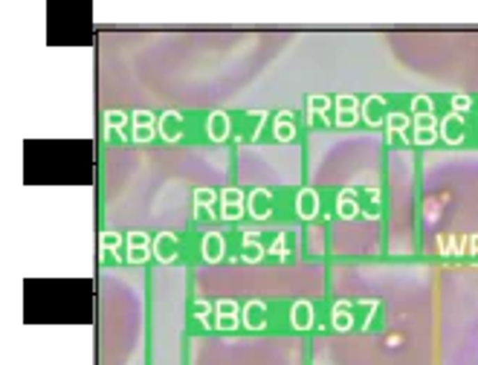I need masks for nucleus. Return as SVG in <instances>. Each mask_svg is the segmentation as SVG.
Returning a JSON list of instances; mask_svg holds the SVG:
<instances>
[{
	"label": "nucleus",
	"mask_w": 478,
	"mask_h": 365,
	"mask_svg": "<svg viewBox=\"0 0 478 365\" xmlns=\"http://www.w3.org/2000/svg\"><path fill=\"white\" fill-rule=\"evenodd\" d=\"M273 133H276V139H281V143H287V139H293L296 128L290 125V113H287V111H281V113L276 116V125H273Z\"/></svg>",
	"instance_id": "obj_20"
},
{
	"label": "nucleus",
	"mask_w": 478,
	"mask_h": 365,
	"mask_svg": "<svg viewBox=\"0 0 478 365\" xmlns=\"http://www.w3.org/2000/svg\"><path fill=\"white\" fill-rule=\"evenodd\" d=\"M154 252V241L145 232H131L128 235V261L131 264H143Z\"/></svg>",
	"instance_id": "obj_6"
},
{
	"label": "nucleus",
	"mask_w": 478,
	"mask_h": 365,
	"mask_svg": "<svg viewBox=\"0 0 478 365\" xmlns=\"http://www.w3.org/2000/svg\"><path fill=\"white\" fill-rule=\"evenodd\" d=\"M470 104H472L470 96H455V99H452V111H455V113H464Z\"/></svg>",
	"instance_id": "obj_26"
},
{
	"label": "nucleus",
	"mask_w": 478,
	"mask_h": 365,
	"mask_svg": "<svg viewBox=\"0 0 478 365\" xmlns=\"http://www.w3.org/2000/svg\"><path fill=\"white\" fill-rule=\"evenodd\" d=\"M246 195L241 188H223V195H221V203H223V220H238L244 218L246 212Z\"/></svg>",
	"instance_id": "obj_8"
},
{
	"label": "nucleus",
	"mask_w": 478,
	"mask_h": 365,
	"mask_svg": "<svg viewBox=\"0 0 478 365\" xmlns=\"http://www.w3.org/2000/svg\"><path fill=\"white\" fill-rule=\"evenodd\" d=\"M308 104H310V111L325 113V111L330 108V99H328V96H310V99H308Z\"/></svg>",
	"instance_id": "obj_25"
},
{
	"label": "nucleus",
	"mask_w": 478,
	"mask_h": 365,
	"mask_svg": "<svg viewBox=\"0 0 478 365\" xmlns=\"http://www.w3.org/2000/svg\"><path fill=\"white\" fill-rule=\"evenodd\" d=\"M154 258L159 264H171L177 261V235L174 232H159L154 238Z\"/></svg>",
	"instance_id": "obj_11"
},
{
	"label": "nucleus",
	"mask_w": 478,
	"mask_h": 365,
	"mask_svg": "<svg viewBox=\"0 0 478 365\" xmlns=\"http://www.w3.org/2000/svg\"><path fill=\"white\" fill-rule=\"evenodd\" d=\"M351 302H336L333 305V327H340V330H348L353 325V316H351Z\"/></svg>",
	"instance_id": "obj_21"
},
{
	"label": "nucleus",
	"mask_w": 478,
	"mask_h": 365,
	"mask_svg": "<svg viewBox=\"0 0 478 365\" xmlns=\"http://www.w3.org/2000/svg\"><path fill=\"white\" fill-rule=\"evenodd\" d=\"M93 165V148L87 143H29L26 174L29 180H87Z\"/></svg>",
	"instance_id": "obj_2"
},
{
	"label": "nucleus",
	"mask_w": 478,
	"mask_h": 365,
	"mask_svg": "<svg viewBox=\"0 0 478 365\" xmlns=\"http://www.w3.org/2000/svg\"><path fill=\"white\" fill-rule=\"evenodd\" d=\"M157 131V122H154V113L151 111H134L131 113V136L134 143H148V139H154Z\"/></svg>",
	"instance_id": "obj_4"
},
{
	"label": "nucleus",
	"mask_w": 478,
	"mask_h": 365,
	"mask_svg": "<svg viewBox=\"0 0 478 365\" xmlns=\"http://www.w3.org/2000/svg\"><path fill=\"white\" fill-rule=\"evenodd\" d=\"M438 136V119L435 113H415V143L429 145Z\"/></svg>",
	"instance_id": "obj_9"
},
{
	"label": "nucleus",
	"mask_w": 478,
	"mask_h": 365,
	"mask_svg": "<svg viewBox=\"0 0 478 365\" xmlns=\"http://www.w3.org/2000/svg\"><path fill=\"white\" fill-rule=\"evenodd\" d=\"M296 212H298V218H305V220L316 218V212H319V195H316V188H302V191H298Z\"/></svg>",
	"instance_id": "obj_15"
},
{
	"label": "nucleus",
	"mask_w": 478,
	"mask_h": 365,
	"mask_svg": "<svg viewBox=\"0 0 478 365\" xmlns=\"http://www.w3.org/2000/svg\"><path fill=\"white\" fill-rule=\"evenodd\" d=\"M267 255V250L261 247V241H258V232L250 229V232H244V258L250 261V264H258V261Z\"/></svg>",
	"instance_id": "obj_18"
},
{
	"label": "nucleus",
	"mask_w": 478,
	"mask_h": 365,
	"mask_svg": "<svg viewBox=\"0 0 478 365\" xmlns=\"http://www.w3.org/2000/svg\"><path fill=\"white\" fill-rule=\"evenodd\" d=\"M241 325H246L250 330H261L267 325V305L264 302H246V307L241 310Z\"/></svg>",
	"instance_id": "obj_12"
},
{
	"label": "nucleus",
	"mask_w": 478,
	"mask_h": 365,
	"mask_svg": "<svg viewBox=\"0 0 478 365\" xmlns=\"http://www.w3.org/2000/svg\"><path fill=\"white\" fill-rule=\"evenodd\" d=\"M218 195L212 188H194V206H198V212L200 209H206V212H212V206H215Z\"/></svg>",
	"instance_id": "obj_22"
},
{
	"label": "nucleus",
	"mask_w": 478,
	"mask_h": 365,
	"mask_svg": "<svg viewBox=\"0 0 478 365\" xmlns=\"http://www.w3.org/2000/svg\"><path fill=\"white\" fill-rule=\"evenodd\" d=\"M290 322L298 330H308L313 325V305L310 302H293V307H290Z\"/></svg>",
	"instance_id": "obj_17"
},
{
	"label": "nucleus",
	"mask_w": 478,
	"mask_h": 365,
	"mask_svg": "<svg viewBox=\"0 0 478 365\" xmlns=\"http://www.w3.org/2000/svg\"><path fill=\"white\" fill-rule=\"evenodd\" d=\"M241 325V307H238V302H232V299H221L218 305H215V327H226V330H235Z\"/></svg>",
	"instance_id": "obj_5"
},
{
	"label": "nucleus",
	"mask_w": 478,
	"mask_h": 365,
	"mask_svg": "<svg viewBox=\"0 0 478 365\" xmlns=\"http://www.w3.org/2000/svg\"><path fill=\"white\" fill-rule=\"evenodd\" d=\"M93 310L90 282H29L26 319L47 322H87Z\"/></svg>",
	"instance_id": "obj_1"
},
{
	"label": "nucleus",
	"mask_w": 478,
	"mask_h": 365,
	"mask_svg": "<svg viewBox=\"0 0 478 365\" xmlns=\"http://www.w3.org/2000/svg\"><path fill=\"white\" fill-rule=\"evenodd\" d=\"M206 131H209V139L223 143V139L229 136V116L223 111H212L209 119H206Z\"/></svg>",
	"instance_id": "obj_16"
},
{
	"label": "nucleus",
	"mask_w": 478,
	"mask_h": 365,
	"mask_svg": "<svg viewBox=\"0 0 478 365\" xmlns=\"http://www.w3.org/2000/svg\"><path fill=\"white\" fill-rule=\"evenodd\" d=\"M125 122H128V116L122 111H108V113H104V128H111V131L125 128Z\"/></svg>",
	"instance_id": "obj_23"
},
{
	"label": "nucleus",
	"mask_w": 478,
	"mask_h": 365,
	"mask_svg": "<svg viewBox=\"0 0 478 365\" xmlns=\"http://www.w3.org/2000/svg\"><path fill=\"white\" fill-rule=\"evenodd\" d=\"M246 212L255 220H264L270 215V191L267 188H255L250 197H246Z\"/></svg>",
	"instance_id": "obj_14"
},
{
	"label": "nucleus",
	"mask_w": 478,
	"mask_h": 365,
	"mask_svg": "<svg viewBox=\"0 0 478 365\" xmlns=\"http://www.w3.org/2000/svg\"><path fill=\"white\" fill-rule=\"evenodd\" d=\"M200 255L206 264H218L226 255V238L221 232H206L203 241H200Z\"/></svg>",
	"instance_id": "obj_7"
},
{
	"label": "nucleus",
	"mask_w": 478,
	"mask_h": 365,
	"mask_svg": "<svg viewBox=\"0 0 478 365\" xmlns=\"http://www.w3.org/2000/svg\"><path fill=\"white\" fill-rule=\"evenodd\" d=\"M336 212H340L342 218H353L360 212V206H357V191L353 188H342L340 191V197H336Z\"/></svg>",
	"instance_id": "obj_19"
},
{
	"label": "nucleus",
	"mask_w": 478,
	"mask_h": 365,
	"mask_svg": "<svg viewBox=\"0 0 478 365\" xmlns=\"http://www.w3.org/2000/svg\"><path fill=\"white\" fill-rule=\"evenodd\" d=\"M99 241H102V250H111V252H116L122 238H119L116 232H102V238H99Z\"/></svg>",
	"instance_id": "obj_24"
},
{
	"label": "nucleus",
	"mask_w": 478,
	"mask_h": 365,
	"mask_svg": "<svg viewBox=\"0 0 478 365\" xmlns=\"http://www.w3.org/2000/svg\"><path fill=\"white\" fill-rule=\"evenodd\" d=\"M360 116V102L353 96H340L336 99V125H353Z\"/></svg>",
	"instance_id": "obj_13"
},
{
	"label": "nucleus",
	"mask_w": 478,
	"mask_h": 365,
	"mask_svg": "<svg viewBox=\"0 0 478 365\" xmlns=\"http://www.w3.org/2000/svg\"><path fill=\"white\" fill-rule=\"evenodd\" d=\"M180 125H183V116L177 111H166L163 116L157 119V131H159V136H163L166 143H177V139L183 136Z\"/></svg>",
	"instance_id": "obj_10"
},
{
	"label": "nucleus",
	"mask_w": 478,
	"mask_h": 365,
	"mask_svg": "<svg viewBox=\"0 0 478 365\" xmlns=\"http://www.w3.org/2000/svg\"><path fill=\"white\" fill-rule=\"evenodd\" d=\"M209 310H212V307H209V302H198V305H194V316H198V319L203 322V319L209 316Z\"/></svg>",
	"instance_id": "obj_27"
},
{
	"label": "nucleus",
	"mask_w": 478,
	"mask_h": 365,
	"mask_svg": "<svg viewBox=\"0 0 478 365\" xmlns=\"http://www.w3.org/2000/svg\"><path fill=\"white\" fill-rule=\"evenodd\" d=\"M90 35V6L84 3H49V38L52 41H84Z\"/></svg>",
	"instance_id": "obj_3"
}]
</instances>
